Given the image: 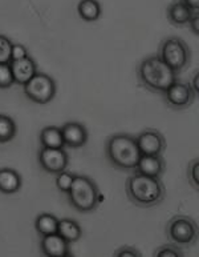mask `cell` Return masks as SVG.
Returning <instances> with one entry per match:
<instances>
[{
  "mask_svg": "<svg viewBox=\"0 0 199 257\" xmlns=\"http://www.w3.org/2000/svg\"><path fill=\"white\" fill-rule=\"evenodd\" d=\"M40 143L42 147H46V148H66L62 128L54 127V125L42 128L40 132Z\"/></svg>",
  "mask_w": 199,
  "mask_h": 257,
  "instance_id": "18",
  "label": "cell"
},
{
  "mask_svg": "<svg viewBox=\"0 0 199 257\" xmlns=\"http://www.w3.org/2000/svg\"><path fill=\"white\" fill-rule=\"evenodd\" d=\"M196 11H199V10L188 8L182 0H174L166 8V18H168V23L172 26L184 27V26H188L192 14Z\"/></svg>",
  "mask_w": 199,
  "mask_h": 257,
  "instance_id": "15",
  "label": "cell"
},
{
  "mask_svg": "<svg viewBox=\"0 0 199 257\" xmlns=\"http://www.w3.org/2000/svg\"><path fill=\"white\" fill-rule=\"evenodd\" d=\"M64 144L69 148H81L88 142V130L81 123L69 121L62 127Z\"/></svg>",
  "mask_w": 199,
  "mask_h": 257,
  "instance_id": "11",
  "label": "cell"
},
{
  "mask_svg": "<svg viewBox=\"0 0 199 257\" xmlns=\"http://www.w3.org/2000/svg\"><path fill=\"white\" fill-rule=\"evenodd\" d=\"M14 85V76H12L10 63L0 64V89H7Z\"/></svg>",
  "mask_w": 199,
  "mask_h": 257,
  "instance_id": "25",
  "label": "cell"
},
{
  "mask_svg": "<svg viewBox=\"0 0 199 257\" xmlns=\"http://www.w3.org/2000/svg\"><path fill=\"white\" fill-rule=\"evenodd\" d=\"M198 224L188 216L176 215L166 224V237L172 244L180 248H188L198 242Z\"/></svg>",
  "mask_w": 199,
  "mask_h": 257,
  "instance_id": "6",
  "label": "cell"
},
{
  "mask_svg": "<svg viewBox=\"0 0 199 257\" xmlns=\"http://www.w3.org/2000/svg\"><path fill=\"white\" fill-rule=\"evenodd\" d=\"M77 12L85 22H96L101 16V6L97 0H80Z\"/></svg>",
  "mask_w": 199,
  "mask_h": 257,
  "instance_id": "19",
  "label": "cell"
},
{
  "mask_svg": "<svg viewBox=\"0 0 199 257\" xmlns=\"http://www.w3.org/2000/svg\"><path fill=\"white\" fill-rule=\"evenodd\" d=\"M113 256H116V257H140V256H142V253L138 249H136L134 246L122 245V246H120L118 249L114 250Z\"/></svg>",
  "mask_w": 199,
  "mask_h": 257,
  "instance_id": "27",
  "label": "cell"
},
{
  "mask_svg": "<svg viewBox=\"0 0 199 257\" xmlns=\"http://www.w3.org/2000/svg\"><path fill=\"white\" fill-rule=\"evenodd\" d=\"M24 93L28 99L38 104H46L56 96V83L50 75L36 72L23 85Z\"/></svg>",
  "mask_w": 199,
  "mask_h": 257,
  "instance_id": "7",
  "label": "cell"
},
{
  "mask_svg": "<svg viewBox=\"0 0 199 257\" xmlns=\"http://www.w3.org/2000/svg\"><path fill=\"white\" fill-rule=\"evenodd\" d=\"M162 97L168 108L176 109V111H182V109H188V107H192L196 101V95L192 92L188 84L176 80L162 93Z\"/></svg>",
  "mask_w": 199,
  "mask_h": 257,
  "instance_id": "8",
  "label": "cell"
},
{
  "mask_svg": "<svg viewBox=\"0 0 199 257\" xmlns=\"http://www.w3.org/2000/svg\"><path fill=\"white\" fill-rule=\"evenodd\" d=\"M11 48L12 42L7 36L0 35V64L11 62Z\"/></svg>",
  "mask_w": 199,
  "mask_h": 257,
  "instance_id": "26",
  "label": "cell"
},
{
  "mask_svg": "<svg viewBox=\"0 0 199 257\" xmlns=\"http://www.w3.org/2000/svg\"><path fill=\"white\" fill-rule=\"evenodd\" d=\"M38 163L44 171L56 175L62 171H66L69 164V156L64 148L42 147L38 151Z\"/></svg>",
  "mask_w": 199,
  "mask_h": 257,
  "instance_id": "10",
  "label": "cell"
},
{
  "mask_svg": "<svg viewBox=\"0 0 199 257\" xmlns=\"http://www.w3.org/2000/svg\"><path fill=\"white\" fill-rule=\"evenodd\" d=\"M22 185L23 180L18 171L12 168L0 169V192L4 195H12L19 192Z\"/></svg>",
  "mask_w": 199,
  "mask_h": 257,
  "instance_id": "16",
  "label": "cell"
},
{
  "mask_svg": "<svg viewBox=\"0 0 199 257\" xmlns=\"http://www.w3.org/2000/svg\"><path fill=\"white\" fill-rule=\"evenodd\" d=\"M73 179H74V175L66 172V171L56 173V188L62 193H68L70 187H72Z\"/></svg>",
  "mask_w": 199,
  "mask_h": 257,
  "instance_id": "23",
  "label": "cell"
},
{
  "mask_svg": "<svg viewBox=\"0 0 199 257\" xmlns=\"http://www.w3.org/2000/svg\"><path fill=\"white\" fill-rule=\"evenodd\" d=\"M105 155L112 167L118 171H134L141 158L136 138L129 134L112 135L105 144Z\"/></svg>",
  "mask_w": 199,
  "mask_h": 257,
  "instance_id": "3",
  "label": "cell"
},
{
  "mask_svg": "<svg viewBox=\"0 0 199 257\" xmlns=\"http://www.w3.org/2000/svg\"><path fill=\"white\" fill-rule=\"evenodd\" d=\"M16 136V123L7 115L0 113V144L11 142Z\"/></svg>",
  "mask_w": 199,
  "mask_h": 257,
  "instance_id": "21",
  "label": "cell"
},
{
  "mask_svg": "<svg viewBox=\"0 0 199 257\" xmlns=\"http://www.w3.org/2000/svg\"><path fill=\"white\" fill-rule=\"evenodd\" d=\"M138 150L141 155H152V156H164L166 151V139L156 128H146L136 136Z\"/></svg>",
  "mask_w": 199,
  "mask_h": 257,
  "instance_id": "9",
  "label": "cell"
},
{
  "mask_svg": "<svg viewBox=\"0 0 199 257\" xmlns=\"http://www.w3.org/2000/svg\"><path fill=\"white\" fill-rule=\"evenodd\" d=\"M58 219L56 216L50 215V213H40L34 220V229L40 236L56 233L58 232Z\"/></svg>",
  "mask_w": 199,
  "mask_h": 257,
  "instance_id": "20",
  "label": "cell"
},
{
  "mask_svg": "<svg viewBox=\"0 0 199 257\" xmlns=\"http://www.w3.org/2000/svg\"><path fill=\"white\" fill-rule=\"evenodd\" d=\"M58 233L64 240H66L69 244H72V242H77L80 240L81 236H82V229H81V226L74 220L62 219L58 220Z\"/></svg>",
  "mask_w": 199,
  "mask_h": 257,
  "instance_id": "17",
  "label": "cell"
},
{
  "mask_svg": "<svg viewBox=\"0 0 199 257\" xmlns=\"http://www.w3.org/2000/svg\"><path fill=\"white\" fill-rule=\"evenodd\" d=\"M184 256V249L174 244H166V245L158 246L154 250V257H180Z\"/></svg>",
  "mask_w": 199,
  "mask_h": 257,
  "instance_id": "24",
  "label": "cell"
},
{
  "mask_svg": "<svg viewBox=\"0 0 199 257\" xmlns=\"http://www.w3.org/2000/svg\"><path fill=\"white\" fill-rule=\"evenodd\" d=\"M166 171V161L164 156H152V155H141L134 172L142 173L146 176L160 177L164 176Z\"/></svg>",
  "mask_w": 199,
  "mask_h": 257,
  "instance_id": "13",
  "label": "cell"
},
{
  "mask_svg": "<svg viewBox=\"0 0 199 257\" xmlns=\"http://www.w3.org/2000/svg\"><path fill=\"white\" fill-rule=\"evenodd\" d=\"M28 56L27 48L23 46V44H19V43H12L11 48V62L12 60H19V59H23Z\"/></svg>",
  "mask_w": 199,
  "mask_h": 257,
  "instance_id": "28",
  "label": "cell"
},
{
  "mask_svg": "<svg viewBox=\"0 0 199 257\" xmlns=\"http://www.w3.org/2000/svg\"><path fill=\"white\" fill-rule=\"evenodd\" d=\"M188 26H190L192 31L194 32L196 36H198V34H199V12L198 11H196L194 14H192V19H190V22H188Z\"/></svg>",
  "mask_w": 199,
  "mask_h": 257,
  "instance_id": "29",
  "label": "cell"
},
{
  "mask_svg": "<svg viewBox=\"0 0 199 257\" xmlns=\"http://www.w3.org/2000/svg\"><path fill=\"white\" fill-rule=\"evenodd\" d=\"M125 191L129 201L138 208L157 207L166 197V187L162 179L138 172L128 177Z\"/></svg>",
  "mask_w": 199,
  "mask_h": 257,
  "instance_id": "1",
  "label": "cell"
},
{
  "mask_svg": "<svg viewBox=\"0 0 199 257\" xmlns=\"http://www.w3.org/2000/svg\"><path fill=\"white\" fill-rule=\"evenodd\" d=\"M10 67H11L12 76H14V83L19 85L26 84L34 73L38 72V65L30 56H26L19 60H12L10 62Z\"/></svg>",
  "mask_w": 199,
  "mask_h": 257,
  "instance_id": "14",
  "label": "cell"
},
{
  "mask_svg": "<svg viewBox=\"0 0 199 257\" xmlns=\"http://www.w3.org/2000/svg\"><path fill=\"white\" fill-rule=\"evenodd\" d=\"M68 195L69 204L80 213H90L100 205L101 193L94 181L84 175H74Z\"/></svg>",
  "mask_w": 199,
  "mask_h": 257,
  "instance_id": "4",
  "label": "cell"
},
{
  "mask_svg": "<svg viewBox=\"0 0 199 257\" xmlns=\"http://www.w3.org/2000/svg\"><path fill=\"white\" fill-rule=\"evenodd\" d=\"M40 249L42 254L50 257H62L69 254V242L66 240L56 233L46 234L42 236V241H40Z\"/></svg>",
  "mask_w": 199,
  "mask_h": 257,
  "instance_id": "12",
  "label": "cell"
},
{
  "mask_svg": "<svg viewBox=\"0 0 199 257\" xmlns=\"http://www.w3.org/2000/svg\"><path fill=\"white\" fill-rule=\"evenodd\" d=\"M137 79L142 88L153 93H162L176 81V73L162 62L158 55L142 59L137 65Z\"/></svg>",
  "mask_w": 199,
  "mask_h": 257,
  "instance_id": "2",
  "label": "cell"
},
{
  "mask_svg": "<svg viewBox=\"0 0 199 257\" xmlns=\"http://www.w3.org/2000/svg\"><path fill=\"white\" fill-rule=\"evenodd\" d=\"M188 87L192 88V91L196 93V96H198V91H199V73H198V69L194 73V76L192 77V80L188 83Z\"/></svg>",
  "mask_w": 199,
  "mask_h": 257,
  "instance_id": "30",
  "label": "cell"
},
{
  "mask_svg": "<svg viewBox=\"0 0 199 257\" xmlns=\"http://www.w3.org/2000/svg\"><path fill=\"white\" fill-rule=\"evenodd\" d=\"M186 177H188V184L192 185L194 191L198 192L199 189V160L198 158L192 159L188 165V171H186Z\"/></svg>",
  "mask_w": 199,
  "mask_h": 257,
  "instance_id": "22",
  "label": "cell"
},
{
  "mask_svg": "<svg viewBox=\"0 0 199 257\" xmlns=\"http://www.w3.org/2000/svg\"><path fill=\"white\" fill-rule=\"evenodd\" d=\"M182 2L192 10H199V0H182Z\"/></svg>",
  "mask_w": 199,
  "mask_h": 257,
  "instance_id": "31",
  "label": "cell"
},
{
  "mask_svg": "<svg viewBox=\"0 0 199 257\" xmlns=\"http://www.w3.org/2000/svg\"><path fill=\"white\" fill-rule=\"evenodd\" d=\"M157 55L176 75L184 72L192 62V50L188 48L184 39L178 36L164 39L158 47Z\"/></svg>",
  "mask_w": 199,
  "mask_h": 257,
  "instance_id": "5",
  "label": "cell"
}]
</instances>
